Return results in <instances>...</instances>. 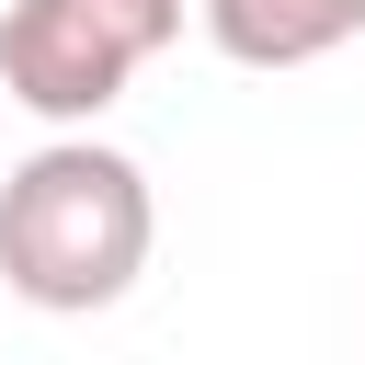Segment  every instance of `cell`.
<instances>
[{
  "label": "cell",
  "instance_id": "6da1fadb",
  "mask_svg": "<svg viewBox=\"0 0 365 365\" xmlns=\"http://www.w3.org/2000/svg\"><path fill=\"white\" fill-rule=\"evenodd\" d=\"M160 205L148 171L103 137H46L34 160L0 171V285L46 319H91L148 274Z\"/></svg>",
  "mask_w": 365,
  "mask_h": 365
},
{
  "label": "cell",
  "instance_id": "7a4b0ae2",
  "mask_svg": "<svg viewBox=\"0 0 365 365\" xmlns=\"http://www.w3.org/2000/svg\"><path fill=\"white\" fill-rule=\"evenodd\" d=\"M171 34H182V0H11L0 11V91L46 125H91Z\"/></svg>",
  "mask_w": 365,
  "mask_h": 365
},
{
  "label": "cell",
  "instance_id": "3957f363",
  "mask_svg": "<svg viewBox=\"0 0 365 365\" xmlns=\"http://www.w3.org/2000/svg\"><path fill=\"white\" fill-rule=\"evenodd\" d=\"M194 23L228 68H308L365 34V0H194Z\"/></svg>",
  "mask_w": 365,
  "mask_h": 365
}]
</instances>
